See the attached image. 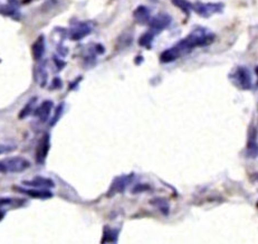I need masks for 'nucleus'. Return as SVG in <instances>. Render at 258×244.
Listing matches in <instances>:
<instances>
[{"mask_svg":"<svg viewBox=\"0 0 258 244\" xmlns=\"http://www.w3.org/2000/svg\"><path fill=\"white\" fill-rule=\"evenodd\" d=\"M213 39H215V35L208 32L207 29L197 28L194 32H191L186 38L177 43L171 49L164 50L161 54L160 61L162 63H171V62L178 60L179 57L190 53L196 47L209 45L213 42Z\"/></svg>","mask_w":258,"mask_h":244,"instance_id":"f257e3e1","label":"nucleus"},{"mask_svg":"<svg viewBox=\"0 0 258 244\" xmlns=\"http://www.w3.org/2000/svg\"><path fill=\"white\" fill-rule=\"evenodd\" d=\"M31 167V163L24 157H8L0 160V173H21Z\"/></svg>","mask_w":258,"mask_h":244,"instance_id":"f03ea898","label":"nucleus"},{"mask_svg":"<svg viewBox=\"0 0 258 244\" xmlns=\"http://www.w3.org/2000/svg\"><path fill=\"white\" fill-rule=\"evenodd\" d=\"M231 81L241 90H252L253 89V78L252 73L247 67L238 66L235 72L230 75Z\"/></svg>","mask_w":258,"mask_h":244,"instance_id":"7ed1b4c3","label":"nucleus"},{"mask_svg":"<svg viewBox=\"0 0 258 244\" xmlns=\"http://www.w3.org/2000/svg\"><path fill=\"white\" fill-rule=\"evenodd\" d=\"M224 3L221 2H208V3H202V2H196L194 3L193 10L196 12L199 16L204 18H209L210 16L215 14H221L224 12Z\"/></svg>","mask_w":258,"mask_h":244,"instance_id":"20e7f679","label":"nucleus"},{"mask_svg":"<svg viewBox=\"0 0 258 244\" xmlns=\"http://www.w3.org/2000/svg\"><path fill=\"white\" fill-rule=\"evenodd\" d=\"M50 149V136L49 133H45L40 138L38 145H37L36 149V162L39 165H43L45 163Z\"/></svg>","mask_w":258,"mask_h":244,"instance_id":"39448f33","label":"nucleus"},{"mask_svg":"<svg viewBox=\"0 0 258 244\" xmlns=\"http://www.w3.org/2000/svg\"><path fill=\"white\" fill-rule=\"evenodd\" d=\"M171 21H172V18L169 16L168 14H159V15H157V16L151 17L147 25H149L151 31L161 32V31H163V29L170 26Z\"/></svg>","mask_w":258,"mask_h":244,"instance_id":"423d86ee","label":"nucleus"},{"mask_svg":"<svg viewBox=\"0 0 258 244\" xmlns=\"http://www.w3.org/2000/svg\"><path fill=\"white\" fill-rule=\"evenodd\" d=\"M92 25L90 23H79L69 31V38L72 41H81V39L86 37L92 32Z\"/></svg>","mask_w":258,"mask_h":244,"instance_id":"0eeeda50","label":"nucleus"},{"mask_svg":"<svg viewBox=\"0 0 258 244\" xmlns=\"http://www.w3.org/2000/svg\"><path fill=\"white\" fill-rule=\"evenodd\" d=\"M16 191L23 194L28 195L32 198H38V199H48L53 197V193L47 188H32V189H24L20 187H14Z\"/></svg>","mask_w":258,"mask_h":244,"instance_id":"6e6552de","label":"nucleus"},{"mask_svg":"<svg viewBox=\"0 0 258 244\" xmlns=\"http://www.w3.org/2000/svg\"><path fill=\"white\" fill-rule=\"evenodd\" d=\"M132 177H133V175H129V176L128 175H124V176L116 177L110 188L109 196H113L114 194H117V193H123L125 188L128 187V185L130 184Z\"/></svg>","mask_w":258,"mask_h":244,"instance_id":"1a4fd4ad","label":"nucleus"},{"mask_svg":"<svg viewBox=\"0 0 258 244\" xmlns=\"http://www.w3.org/2000/svg\"><path fill=\"white\" fill-rule=\"evenodd\" d=\"M53 107H54L53 101L45 100L38 108L36 109V110H34L35 111L34 114L39 119L40 122L43 123L47 122V120L49 119V115L51 114V110H53Z\"/></svg>","mask_w":258,"mask_h":244,"instance_id":"9d476101","label":"nucleus"},{"mask_svg":"<svg viewBox=\"0 0 258 244\" xmlns=\"http://www.w3.org/2000/svg\"><path fill=\"white\" fill-rule=\"evenodd\" d=\"M24 185H26V186L34 187V188L49 189V188L55 187V183L53 180L49 179V178H45V177H42V176H37L32 180H25Z\"/></svg>","mask_w":258,"mask_h":244,"instance_id":"9b49d317","label":"nucleus"},{"mask_svg":"<svg viewBox=\"0 0 258 244\" xmlns=\"http://www.w3.org/2000/svg\"><path fill=\"white\" fill-rule=\"evenodd\" d=\"M32 57L35 61H40L42 57L45 54V37L43 35H40L38 38L36 39V42L32 44Z\"/></svg>","mask_w":258,"mask_h":244,"instance_id":"f8f14e48","label":"nucleus"},{"mask_svg":"<svg viewBox=\"0 0 258 244\" xmlns=\"http://www.w3.org/2000/svg\"><path fill=\"white\" fill-rule=\"evenodd\" d=\"M133 16H134L136 23L138 24L147 25V23H149V20L151 18V14H150V10H149V8H147V7L139 6L138 8L134 10Z\"/></svg>","mask_w":258,"mask_h":244,"instance_id":"ddd939ff","label":"nucleus"},{"mask_svg":"<svg viewBox=\"0 0 258 244\" xmlns=\"http://www.w3.org/2000/svg\"><path fill=\"white\" fill-rule=\"evenodd\" d=\"M247 155L250 158H256L257 156V132L255 128L252 130V134L248 139V144H247Z\"/></svg>","mask_w":258,"mask_h":244,"instance_id":"4468645a","label":"nucleus"},{"mask_svg":"<svg viewBox=\"0 0 258 244\" xmlns=\"http://www.w3.org/2000/svg\"><path fill=\"white\" fill-rule=\"evenodd\" d=\"M153 39H154V33L147 32V33H145V34H143L141 36V37H140V39H139V45L150 49L151 46H152Z\"/></svg>","mask_w":258,"mask_h":244,"instance_id":"2eb2a0df","label":"nucleus"},{"mask_svg":"<svg viewBox=\"0 0 258 244\" xmlns=\"http://www.w3.org/2000/svg\"><path fill=\"white\" fill-rule=\"evenodd\" d=\"M171 2L176 7H178V8L181 9L186 15H189L194 7V3L188 1V0H171Z\"/></svg>","mask_w":258,"mask_h":244,"instance_id":"dca6fc26","label":"nucleus"},{"mask_svg":"<svg viewBox=\"0 0 258 244\" xmlns=\"http://www.w3.org/2000/svg\"><path fill=\"white\" fill-rule=\"evenodd\" d=\"M37 100V98H32V100L28 101V103L25 105L23 108V110L20 111L19 114V119H24L26 116H28L29 114H32V111H34V105H35V102Z\"/></svg>","mask_w":258,"mask_h":244,"instance_id":"f3484780","label":"nucleus"},{"mask_svg":"<svg viewBox=\"0 0 258 244\" xmlns=\"http://www.w3.org/2000/svg\"><path fill=\"white\" fill-rule=\"evenodd\" d=\"M154 202H151V204H153L154 206H157L162 213H164L165 215L169 214V204L162 198H158V199H153Z\"/></svg>","mask_w":258,"mask_h":244,"instance_id":"a211bd4d","label":"nucleus"},{"mask_svg":"<svg viewBox=\"0 0 258 244\" xmlns=\"http://www.w3.org/2000/svg\"><path fill=\"white\" fill-rule=\"evenodd\" d=\"M63 111H64V103H61L58 107L56 108V110H55V114L53 118H51V121H50V126H55L57 123L58 120L63 114Z\"/></svg>","mask_w":258,"mask_h":244,"instance_id":"6ab92c4d","label":"nucleus"},{"mask_svg":"<svg viewBox=\"0 0 258 244\" xmlns=\"http://www.w3.org/2000/svg\"><path fill=\"white\" fill-rule=\"evenodd\" d=\"M16 147H12V146H2L0 145V155L2 154H8V152L14 151Z\"/></svg>","mask_w":258,"mask_h":244,"instance_id":"aec40b11","label":"nucleus"},{"mask_svg":"<svg viewBox=\"0 0 258 244\" xmlns=\"http://www.w3.org/2000/svg\"><path fill=\"white\" fill-rule=\"evenodd\" d=\"M63 86V83H62V80L58 79V78H55L53 80V83H51V86L50 89L51 90H55V89H61V87Z\"/></svg>","mask_w":258,"mask_h":244,"instance_id":"412c9836","label":"nucleus"},{"mask_svg":"<svg viewBox=\"0 0 258 244\" xmlns=\"http://www.w3.org/2000/svg\"><path fill=\"white\" fill-rule=\"evenodd\" d=\"M146 189H150V187L147 186V185H141L139 184L138 186H135L133 188V193H141V192H145Z\"/></svg>","mask_w":258,"mask_h":244,"instance_id":"4be33fe9","label":"nucleus"},{"mask_svg":"<svg viewBox=\"0 0 258 244\" xmlns=\"http://www.w3.org/2000/svg\"><path fill=\"white\" fill-rule=\"evenodd\" d=\"M54 61H55V64H56L57 66H58V70H62V68L65 66V63H64V62H63V61H60V60H58V58L54 57Z\"/></svg>","mask_w":258,"mask_h":244,"instance_id":"5701e85b","label":"nucleus"},{"mask_svg":"<svg viewBox=\"0 0 258 244\" xmlns=\"http://www.w3.org/2000/svg\"><path fill=\"white\" fill-rule=\"evenodd\" d=\"M5 215H6V212L2 210V206H0V221L5 217Z\"/></svg>","mask_w":258,"mask_h":244,"instance_id":"b1692460","label":"nucleus"}]
</instances>
